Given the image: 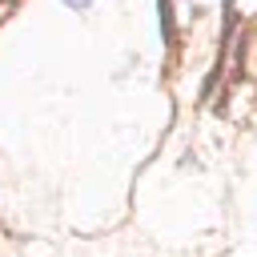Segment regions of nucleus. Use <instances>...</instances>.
Returning <instances> with one entry per match:
<instances>
[{
  "label": "nucleus",
  "instance_id": "f257e3e1",
  "mask_svg": "<svg viewBox=\"0 0 257 257\" xmlns=\"http://www.w3.org/2000/svg\"><path fill=\"white\" fill-rule=\"evenodd\" d=\"M157 16H161V36L173 40V32H177V28H173V4H169V0H157Z\"/></svg>",
  "mask_w": 257,
  "mask_h": 257
},
{
  "label": "nucleus",
  "instance_id": "f03ea898",
  "mask_svg": "<svg viewBox=\"0 0 257 257\" xmlns=\"http://www.w3.org/2000/svg\"><path fill=\"white\" fill-rule=\"evenodd\" d=\"M64 4H68L72 12H84V8H88V0H64Z\"/></svg>",
  "mask_w": 257,
  "mask_h": 257
}]
</instances>
